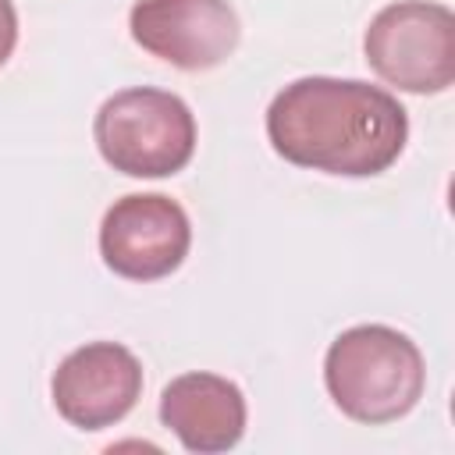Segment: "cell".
<instances>
[{"label":"cell","instance_id":"6","mask_svg":"<svg viewBox=\"0 0 455 455\" xmlns=\"http://www.w3.org/2000/svg\"><path fill=\"white\" fill-rule=\"evenodd\" d=\"M128 28L146 53L181 71L224 64L242 39L238 14L228 0H135Z\"/></svg>","mask_w":455,"mask_h":455},{"label":"cell","instance_id":"4","mask_svg":"<svg viewBox=\"0 0 455 455\" xmlns=\"http://www.w3.org/2000/svg\"><path fill=\"white\" fill-rule=\"evenodd\" d=\"M366 64L402 92H444L455 82V14L430 0H398L363 36Z\"/></svg>","mask_w":455,"mask_h":455},{"label":"cell","instance_id":"2","mask_svg":"<svg viewBox=\"0 0 455 455\" xmlns=\"http://www.w3.org/2000/svg\"><path fill=\"white\" fill-rule=\"evenodd\" d=\"M323 384L348 419L380 427L416 409L427 387V366L409 334L387 323H359L331 341Z\"/></svg>","mask_w":455,"mask_h":455},{"label":"cell","instance_id":"1","mask_svg":"<svg viewBox=\"0 0 455 455\" xmlns=\"http://www.w3.org/2000/svg\"><path fill=\"white\" fill-rule=\"evenodd\" d=\"M267 139L274 153L295 167L373 178L402 156L409 114L380 85L309 75L288 82L270 100Z\"/></svg>","mask_w":455,"mask_h":455},{"label":"cell","instance_id":"3","mask_svg":"<svg viewBox=\"0 0 455 455\" xmlns=\"http://www.w3.org/2000/svg\"><path fill=\"white\" fill-rule=\"evenodd\" d=\"M92 139L114 171L128 178H171L196 153V117L178 92L135 85L103 100Z\"/></svg>","mask_w":455,"mask_h":455},{"label":"cell","instance_id":"9","mask_svg":"<svg viewBox=\"0 0 455 455\" xmlns=\"http://www.w3.org/2000/svg\"><path fill=\"white\" fill-rule=\"evenodd\" d=\"M18 46V11L14 0H0V68L11 60Z\"/></svg>","mask_w":455,"mask_h":455},{"label":"cell","instance_id":"5","mask_svg":"<svg viewBox=\"0 0 455 455\" xmlns=\"http://www.w3.org/2000/svg\"><path fill=\"white\" fill-rule=\"evenodd\" d=\"M192 245L188 213L160 192H132L114 199L100 224L103 263L128 281H160L174 274Z\"/></svg>","mask_w":455,"mask_h":455},{"label":"cell","instance_id":"7","mask_svg":"<svg viewBox=\"0 0 455 455\" xmlns=\"http://www.w3.org/2000/svg\"><path fill=\"white\" fill-rule=\"evenodd\" d=\"M50 395L71 427H114L135 409L142 395V363L117 341H89L60 359Z\"/></svg>","mask_w":455,"mask_h":455},{"label":"cell","instance_id":"8","mask_svg":"<svg viewBox=\"0 0 455 455\" xmlns=\"http://www.w3.org/2000/svg\"><path fill=\"white\" fill-rule=\"evenodd\" d=\"M245 395L220 373H181L160 395V423L196 455H217L245 434Z\"/></svg>","mask_w":455,"mask_h":455}]
</instances>
